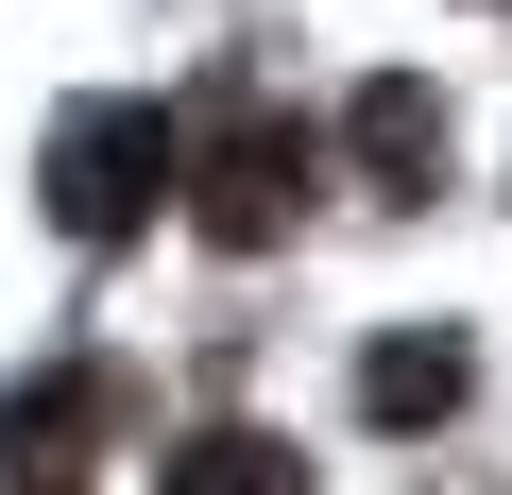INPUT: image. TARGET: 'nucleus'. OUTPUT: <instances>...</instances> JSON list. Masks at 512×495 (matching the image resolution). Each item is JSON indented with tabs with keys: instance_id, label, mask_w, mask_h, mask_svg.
Returning a JSON list of instances; mask_svg holds the SVG:
<instances>
[{
	"instance_id": "nucleus-1",
	"label": "nucleus",
	"mask_w": 512,
	"mask_h": 495,
	"mask_svg": "<svg viewBox=\"0 0 512 495\" xmlns=\"http://www.w3.org/2000/svg\"><path fill=\"white\" fill-rule=\"evenodd\" d=\"M308 171H325V137H308L291 103H256V86L171 103V205L222 239V257H274V239H291V205H308Z\"/></svg>"
},
{
	"instance_id": "nucleus-5",
	"label": "nucleus",
	"mask_w": 512,
	"mask_h": 495,
	"mask_svg": "<svg viewBox=\"0 0 512 495\" xmlns=\"http://www.w3.org/2000/svg\"><path fill=\"white\" fill-rule=\"evenodd\" d=\"M359 410H376L393 444L461 427V410H478V342H461V325H376V342H359Z\"/></svg>"
},
{
	"instance_id": "nucleus-6",
	"label": "nucleus",
	"mask_w": 512,
	"mask_h": 495,
	"mask_svg": "<svg viewBox=\"0 0 512 495\" xmlns=\"http://www.w3.org/2000/svg\"><path fill=\"white\" fill-rule=\"evenodd\" d=\"M154 495H325V478H308V444H274V427L222 410V427H188V444L154 461Z\"/></svg>"
},
{
	"instance_id": "nucleus-2",
	"label": "nucleus",
	"mask_w": 512,
	"mask_h": 495,
	"mask_svg": "<svg viewBox=\"0 0 512 495\" xmlns=\"http://www.w3.org/2000/svg\"><path fill=\"white\" fill-rule=\"evenodd\" d=\"M35 205H52V239H86V257L154 239V205H171V103H69L52 154H35Z\"/></svg>"
},
{
	"instance_id": "nucleus-7",
	"label": "nucleus",
	"mask_w": 512,
	"mask_h": 495,
	"mask_svg": "<svg viewBox=\"0 0 512 495\" xmlns=\"http://www.w3.org/2000/svg\"><path fill=\"white\" fill-rule=\"evenodd\" d=\"M427 495H444V478H427Z\"/></svg>"
},
{
	"instance_id": "nucleus-3",
	"label": "nucleus",
	"mask_w": 512,
	"mask_h": 495,
	"mask_svg": "<svg viewBox=\"0 0 512 495\" xmlns=\"http://www.w3.org/2000/svg\"><path fill=\"white\" fill-rule=\"evenodd\" d=\"M103 427H120V376H103V359L18 376V393H0V495H86Z\"/></svg>"
},
{
	"instance_id": "nucleus-4",
	"label": "nucleus",
	"mask_w": 512,
	"mask_h": 495,
	"mask_svg": "<svg viewBox=\"0 0 512 495\" xmlns=\"http://www.w3.org/2000/svg\"><path fill=\"white\" fill-rule=\"evenodd\" d=\"M342 154H359V188L376 205H444V86H410V69H376L359 103H342Z\"/></svg>"
}]
</instances>
